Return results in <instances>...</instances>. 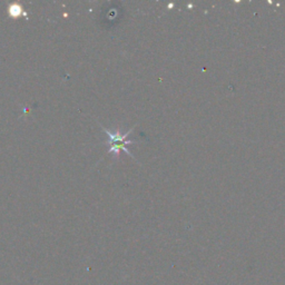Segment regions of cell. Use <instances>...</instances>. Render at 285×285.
Returning a JSON list of instances; mask_svg holds the SVG:
<instances>
[{
  "label": "cell",
  "mask_w": 285,
  "mask_h": 285,
  "mask_svg": "<svg viewBox=\"0 0 285 285\" xmlns=\"http://www.w3.org/2000/svg\"><path fill=\"white\" fill-rule=\"evenodd\" d=\"M9 13H10V15H12V16L16 17V16H19V15L23 14V8L18 6V5H16V6H13V7L9 8Z\"/></svg>",
  "instance_id": "7a4b0ae2"
},
{
  "label": "cell",
  "mask_w": 285,
  "mask_h": 285,
  "mask_svg": "<svg viewBox=\"0 0 285 285\" xmlns=\"http://www.w3.org/2000/svg\"><path fill=\"white\" fill-rule=\"evenodd\" d=\"M103 129L105 131V133L107 134V136H108V143L107 144L110 145V153H113L114 155L118 156V155L121 154V151H124L126 154H128L129 156L133 157V155L131 154V152H129L128 149L126 148V145L134 144L133 141H127V139H126L129 136V133H131L133 129H131V131L127 132L126 134H122L119 131L111 132L106 128H103Z\"/></svg>",
  "instance_id": "6da1fadb"
}]
</instances>
